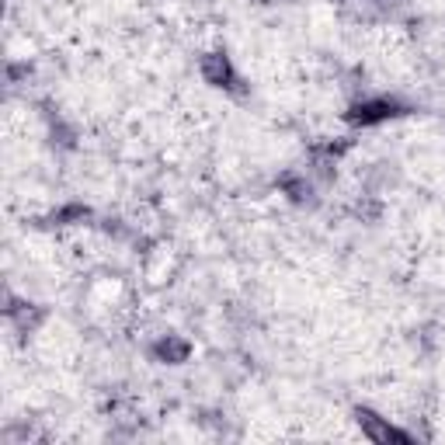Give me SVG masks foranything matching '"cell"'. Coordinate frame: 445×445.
<instances>
[{
	"mask_svg": "<svg viewBox=\"0 0 445 445\" xmlns=\"http://www.w3.org/2000/svg\"><path fill=\"white\" fill-rule=\"evenodd\" d=\"M359 421H362L365 432H369V435H372L376 442H390V439H407L404 432H397L393 424H376V417H369V414H362Z\"/></svg>",
	"mask_w": 445,
	"mask_h": 445,
	"instance_id": "obj_1",
	"label": "cell"
}]
</instances>
